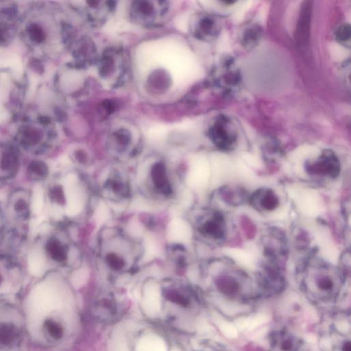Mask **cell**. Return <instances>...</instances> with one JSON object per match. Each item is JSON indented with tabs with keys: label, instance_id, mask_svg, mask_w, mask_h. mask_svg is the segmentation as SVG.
I'll list each match as a JSON object with an SVG mask.
<instances>
[{
	"label": "cell",
	"instance_id": "6da1fadb",
	"mask_svg": "<svg viewBox=\"0 0 351 351\" xmlns=\"http://www.w3.org/2000/svg\"><path fill=\"white\" fill-rule=\"evenodd\" d=\"M141 245L120 229L107 228L101 233L98 256L111 272L121 274L135 267L141 256Z\"/></svg>",
	"mask_w": 351,
	"mask_h": 351
},
{
	"label": "cell",
	"instance_id": "7a4b0ae2",
	"mask_svg": "<svg viewBox=\"0 0 351 351\" xmlns=\"http://www.w3.org/2000/svg\"><path fill=\"white\" fill-rule=\"evenodd\" d=\"M344 281V271L339 268L315 261L308 264L303 270L301 287L309 300L326 304L337 300Z\"/></svg>",
	"mask_w": 351,
	"mask_h": 351
},
{
	"label": "cell",
	"instance_id": "3957f363",
	"mask_svg": "<svg viewBox=\"0 0 351 351\" xmlns=\"http://www.w3.org/2000/svg\"><path fill=\"white\" fill-rule=\"evenodd\" d=\"M138 173L140 190L147 197L168 202L176 196L180 178L176 170L165 160H149L140 167Z\"/></svg>",
	"mask_w": 351,
	"mask_h": 351
},
{
	"label": "cell",
	"instance_id": "277c9868",
	"mask_svg": "<svg viewBox=\"0 0 351 351\" xmlns=\"http://www.w3.org/2000/svg\"><path fill=\"white\" fill-rule=\"evenodd\" d=\"M216 290L226 299L247 303L259 295L250 278L243 271L228 268L219 271L213 277Z\"/></svg>",
	"mask_w": 351,
	"mask_h": 351
},
{
	"label": "cell",
	"instance_id": "5b68a950",
	"mask_svg": "<svg viewBox=\"0 0 351 351\" xmlns=\"http://www.w3.org/2000/svg\"><path fill=\"white\" fill-rule=\"evenodd\" d=\"M193 227L198 237L209 242L220 243L227 234L226 218L217 210H204L196 218Z\"/></svg>",
	"mask_w": 351,
	"mask_h": 351
},
{
	"label": "cell",
	"instance_id": "8992f818",
	"mask_svg": "<svg viewBox=\"0 0 351 351\" xmlns=\"http://www.w3.org/2000/svg\"><path fill=\"white\" fill-rule=\"evenodd\" d=\"M101 194L114 202L125 201L131 194L130 178L123 170H109L101 182Z\"/></svg>",
	"mask_w": 351,
	"mask_h": 351
},
{
	"label": "cell",
	"instance_id": "52a82bcc",
	"mask_svg": "<svg viewBox=\"0 0 351 351\" xmlns=\"http://www.w3.org/2000/svg\"><path fill=\"white\" fill-rule=\"evenodd\" d=\"M285 284L281 267L265 262L258 271L256 288L259 295H272L280 292Z\"/></svg>",
	"mask_w": 351,
	"mask_h": 351
},
{
	"label": "cell",
	"instance_id": "ba28073f",
	"mask_svg": "<svg viewBox=\"0 0 351 351\" xmlns=\"http://www.w3.org/2000/svg\"><path fill=\"white\" fill-rule=\"evenodd\" d=\"M304 169L311 177L335 178L340 173L341 165L336 154L332 150L325 149L315 159L306 162Z\"/></svg>",
	"mask_w": 351,
	"mask_h": 351
},
{
	"label": "cell",
	"instance_id": "9c48e42d",
	"mask_svg": "<svg viewBox=\"0 0 351 351\" xmlns=\"http://www.w3.org/2000/svg\"><path fill=\"white\" fill-rule=\"evenodd\" d=\"M266 262L282 266L287 255L285 236L277 229H271L262 239Z\"/></svg>",
	"mask_w": 351,
	"mask_h": 351
},
{
	"label": "cell",
	"instance_id": "30bf717a",
	"mask_svg": "<svg viewBox=\"0 0 351 351\" xmlns=\"http://www.w3.org/2000/svg\"><path fill=\"white\" fill-rule=\"evenodd\" d=\"M269 351H306L303 341L291 332L276 330L269 336Z\"/></svg>",
	"mask_w": 351,
	"mask_h": 351
},
{
	"label": "cell",
	"instance_id": "8fae6325",
	"mask_svg": "<svg viewBox=\"0 0 351 351\" xmlns=\"http://www.w3.org/2000/svg\"><path fill=\"white\" fill-rule=\"evenodd\" d=\"M228 126V121L222 117L219 118L210 130L211 141L221 150L231 149L236 142L235 134Z\"/></svg>",
	"mask_w": 351,
	"mask_h": 351
},
{
	"label": "cell",
	"instance_id": "7c38bea8",
	"mask_svg": "<svg viewBox=\"0 0 351 351\" xmlns=\"http://www.w3.org/2000/svg\"><path fill=\"white\" fill-rule=\"evenodd\" d=\"M248 200L250 205L259 212L274 211L280 204L278 195L269 188L258 189L249 196Z\"/></svg>",
	"mask_w": 351,
	"mask_h": 351
},
{
	"label": "cell",
	"instance_id": "4fadbf2b",
	"mask_svg": "<svg viewBox=\"0 0 351 351\" xmlns=\"http://www.w3.org/2000/svg\"><path fill=\"white\" fill-rule=\"evenodd\" d=\"M108 148L117 157H125L133 151V140L130 132L125 129H118L110 134Z\"/></svg>",
	"mask_w": 351,
	"mask_h": 351
},
{
	"label": "cell",
	"instance_id": "5bb4252c",
	"mask_svg": "<svg viewBox=\"0 0 351 351\" xmlns=\"http://www.w3.org/2000/svg\"><path fill=\"white\" fill-rule=\"evenodd\" d=\"M166 6L162 4H152V2H139L132 7L134 16L143 22L152 21L156 17L163 16Z\"/></svg>",
	"mask_w": 351,
	"mask_h": 351
},
{
	"label": "cell",
	"instance_id": "9a60e30c",
	"mask_svg": "<svg viewBox=\"0 0 351 351\" xmlns=\"http://www.w3.org/2000/svg\"><path fill=\"white\" fill-rule=\"evenodd\" d=\"M25 38L34 46H40L46 43L47 32L45 26L37 21H29L25 28Z\"/></svg>",
	"mask_w": 351,
	"mask_h": 351
},
{
	"label": "cell",
	"instance_id": "2e32d148",
	"mask_svg": "<svg viewBox=\"0 0 351 351\" xmlns=\"http://www.w3.org/2000/svg\"><path fill=\"white\" fill-rule=\"evenodd\" d=\"M18 135L21 144L31 147L40 142L43 137V132L38 125L27 123L19 128Z\"/></svg>",
	"mask_w": 351,
	"mask_h": 351
},
{
	"label": "cell",
	"instance_id": "e0dca14e",
	"mask_svg": "<svg viewBox=\"0 0 351 351\" xmlns=\"http://www.w3.org/2000/svg\"><path fill=\"white\" fill-rule=\"evenodd\" d=\"M17 156L14 150L5 146H0V171L1 174L10 175L16 169Z\"/></svg>",
	"mask_w": 351,
	"mask_h": 351
},
{
	"label": "cell",
	"instance_id": "ac0fdd59",
	"mask_svg": "<svg viewBox=\"0 0 351 351\" xmlns=\"http://www.w3.org/2000/svg\"><path fill=\"white\" fill-rule=\"evenodd\" d=\"M311 5H308V3H306L302 9L297 27V39L300 44L306 43V39L308 38L311 22Z\"/></svg>",
	"mask_w": 351,
	"mask_h": 351
},
{
	"label": "cell",
	"instance_id": "d6986e66",
	"mask_svg": "<svg viewBox=\"0 0 351 351\" xmlns=\"http://www.w3.org/2000/svg\"><path fill=\"white\" fill-rule=\"evenodd\" d=\"M50 256L57 262H65L68 259V247L57 239L51 240L48 244Z\"/></svg>",
	"mask_w": 351,
	"mask_h": 351
},
{
	"label": "cell",
	"instance_id": "ffe728a7",
	"mask_svg": "<svg viewBox=\"0 0 351 351\" xmlns=\"http://www.w3.org/2000/svg\"><path fill=\"white\" fill-rule=\"evenodd\" d=\"M223 199L230 204L239 205L245 199V195L241 188L225 186L220 191Z\"/></svg>",
	"mask_w": 351,
	"mask_h": 351
},
{
	"label": "cell",
	"instance_id": "44dd1931",
	"mask_svg": "<svg viewBox=\"0 0 351 351\" xmlns=\"http://www.w3.org/2000/svg\"><path fill=\"white\" fill-rule=\"evenodd\" d=\"M11 19H0V46H6L10 43L15 35V27L9 21Z\"/></svg>",
	"mask_w": 351,
	"mask_h": 351
},
{
	"label": "cell",
	"instance_id": "7402d4cb",
	"mask_svg": "<svg viewBox=\"0 0 351 351\" xmlns=\"http://www.w3.org/2000/svg\"><path fill=\"white\" fill-rule=\"evenodd\" d=\"M340 336L332 337L331 351H351V343L350 337L340 334Z\"/></svg>",
	"mask_w": 351,
	"mask_h": 351
},
{
	"label": "cell",
	"instance_id": "603a6c76",
	"mask_svg": "<svg viewBox=\"0 0 351 351\" xmlns=\"http://www.w3.org/2000/svg\"><path fill=\"white\" fill-rule=\"evenodd\" d=\"M14 337V329L8 324H0V343L7 344L12 341Z\"/></svg>",
	"mask_w": 351,
	"mask_h": 351
},
{
	"label": "cell",
	"instance_id": "cb8c5ba5",
	"mask_svg": "<svg viewBox=\"0 0 351 351\" xmlns=\"http://www.w3.org/2000/svg\"><path fill=\"white\" fill-rule=\"evenodd\" d=\"M45 326L49 333L55 339H60L62 337L63 330L60 325L51 320L45 322Z\"/></svg>",
	"mask_w": 351,
	"mask_h": 351
},
{
	"label": "cell",
	"instance_id": "d4e9b609",
	"mask_svg": "<svg viewBox=\"0 0 351 351\" xmlns=\"http://www.w3.org/2000/svg\"><path fill=\"white\" fill-rule=\"evenodd\" d=\"M350 28L349 25H343L339 27L337 32V39L342 43H346L350 40Z\"/></svg>",
	"mask_w": 351,
	"mask_h": 351
},
{
	"label": "cell",
	"instance_id": "484cf974",
	"mask_svg": "<svg viewBox=\"0 0 351 351\" xmlns=\"http://www.w3.org/2000/svg\"><path fill=\"white\" fill-rule=\"evenodd\" d=\"M29 169L31 173L37 177H43L47 172L45 165L39 162L32 163Z\"/></svg>",
	"mask_w": 351,
	"mask_h": 351
},
{
	"label": "cell",
	"instance_id": "4316f807",
	"mask_svg": "<svg viewBox=\"0 0 351 351\" xmlns=\"http://www.w3.org/2000/svg\"><path fill=\"white\" fill-rule=\"evenodd\" d=\"M199 351H226L225 348L215 343H208L202 346Z\"/></svg>",
	"mask_w": 351,
	"mask_h": 351
},
{
	"label": "cell",
	"instance_id": "83f0119b",
	"mask_svg": "<svg viewBox=\"0 0 351 351\" xmlns=\"http://www.w3.org/2000/svg\"><path fill=\"white\" fill-rule=\"evenodd\" d=\"M43 203V195L40 190L36 192V196L34 200V207L36 210H38Z\"/></svg>",
	"mask_w": 351,
	"mask_h": 351
}]
</instances>
